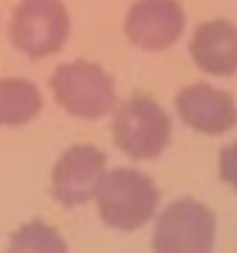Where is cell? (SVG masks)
I'll return each mask as SVG.
<instances>
[{
  "mask_svg": "<svg viewBox=\"0 0 237 253\" xmlns=\"http://www.w3.org/2000/svg\"><path fill=\"white\" fill-rule=\"evenodd\" d=\"M191 57L199 71L210 77L237 74V25L226 19H210L193 30Z\"/></svg>",
  "mask_w": 237,
  "mask_h": 253,
  "instance_id": "obj_9",
  "label": "cell"
},
{
  "mask_svg": "<svg viewBox=\"0 0 237 253\" xmlns=\"http://www.w3.org/2000/svg\"><path fill=\"white\" fill-rule=\"evenodd\" d=\"M158 188L144 171L115 169L106 171L95 191L98 218L117 231H137L158 210Z\"/></svg>",
  "mask_w": 237,
  "mask_h": 253,
  "instance_id": "obj_1",
  "label": "cell"
},
{
  "mask_svg": "<svg viewBox=\"0 0 237 253\" xmlns=\"http://www.w3.org/2000/svg\"><path fill=\"white\" fill-rule=\"evenodd\" d=\"M14 253H66V240L44 220H28L8 242Z\"/></svg>",
  "mask_w": 237,
  "mask_h": 253,
  "instance_id": "obj_11",
  "label": "cell"
},
{
  "mask_svg": "<svg viewBox=\"0 0 237 253\" xmlns=\"http://www.w3.org/2000/svg\"><path fill=\"white\" fill-rule=\"evenodd\" d=\"M44 98L41 90L30 79L22 77H6L0 79V126L3 128H19L41 115Z\"/></svg>",
  "mask_w": 237,
  "mask_h": 253,
  "instance_id": "obj_10",
  "label": "cell"
},
{
  "mask_svg": "<svg viewBox=\"0 0 237 253\" xmlns=\"http://www.w3.org/2000/svg\"><path fill=\"white\" fill-rule=\"evenodd\" d=\"M215 245V215L196 199H177L155 220L158 253H207Z\"/></svg>",
  "mask_w": 237,
  "mask_h": 253,
  "instance_id": "obj_5",
  "label": "cell"
},
{
  "mask_svg": "<svg viewBox=\"0 0 237 253\" xmlns=\"http://www.w3.org/2000/svg\"><path fill=\"white\" fill-rule=\"evenodd\" d=\"M218 174L226 185H232L237 191V142H232L229 147L221 150L218 155Z\"/></svg>",
  "mask_w": 237,
  "mask_h": 253,
  "instance_id": "obj_12",
  "label": "cell"
},
{
  "mask_svg": "<svg viewBox=\"0 0 237 253\" xmlns=\"http://www.w3.org/2000/svg\"><path fill=\"white\" fill-rule=\"evenodd\" d=\"M55 101L74 117L98 120L117 106V90L109 71L90 60H71L55 68L49 79Z\"/></svg>",
  "mask_w": 237,
  "mask_h": 253,
  "instance_id": "obj_2",
  "label": "cell"
},
{
  "mask_svg": "<svg viewBox=\"0 0 237 253\" xmlns=\"http://www.w3.org/2000/svg\"><path fill=\"white\" fill-rule=\"evenodd\" d=\"M115 144L134 161H155L172 142V120L153 98L131 95L115 106Z\"/></svg>",
  "mask_w": 237,
  "mask_h": 253,
  "instance_id": "obj_3",
  "label": "cell"
},
{
  "mask_svg": "<svg viewBox=\"0 0 237 253\" xmlns=\"http://www.w3.org/2000/svg\"><path fill=\"white\" fill-rule=\"evenodd\" d=\"M106 174V155L93 144H74L57 158L52 169V196L63 207H82L93 202Z\"/></svg>",
  "mask_w": 237,
  "mask_h": 253,
  "instance_id": "obj_6",
  "label": "cell"
},
{
  "mask_svg": "<svg viewBox=\"0 0 237 253\" xmlns=\"http://www.w3.org/2000/svg\"><path fill=\"white\" fill-rule=\"evenodd\" d=\"M177 115L188 128L218 136L237 126V104L229 93L213 84H188L177 93Z\"/></svg>",
  "mask_w": 237,
  "mask_h": 253,
  "instance_id": "obj_8",
  "label": "cell"
},
{
  "mask_svg": "<svg viewBox=\"0 0 237 253\" xmlns=\"http://www.w3.org/2000/svg\"><path fill=\"white\" fill-rule=\"evenodd\" d=\"M186 30V11L177 0H137L126 17V36L144 52L169 49Z\"/></svg>",
  "mask_w": 237,
  "mask_h": 253,
  "instance_id": "obj_7",
  "label": "cell"
},
{
  "mask_svg": "<svg viewBox=\"0 0 237 253\" xmlns=\"http://www.w3.org/2000/svg\"><path fill=\"white\" fill-rule=\"evenodd\" d=\"M71 33V17L63 0H22L11 14L8 39L30 60L60 52Z\"/></svg>",
  "mask_w": 237,
  "mask_h": 253,
  "instance_id": "obj_4",
  "label": "cell"
}]
</instances>
